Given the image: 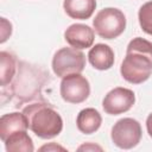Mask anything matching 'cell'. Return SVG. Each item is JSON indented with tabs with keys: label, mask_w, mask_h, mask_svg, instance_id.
<instances>
[{
	"label": "cell",
	"mask_w": 152,
	"mask_h": 152,
	"mask_svg": "<svg viewBox=\"0 0 152 152\" xmlns=\"http://www.w3.org/2000/svg\"><path fill=\"white\" fill-rule=\"evenodd\" d=\"M120 74L129 83L140 84L152 75V43L141 38H133L126 50Z\"/></svg>",
	"instance_id": "6da1fadb"
},
{
	"label": "cell",
	"mask_w": 152,
	"mask_h": 152,
	"mask_svg": "<svg viewBox=\"0 0 152 152\" xmlns=\"http://www.w3.org/2000/svg\"><path fill=\"white\" fill-rule=\"evenodd\" d=\"M28 128L40 139L57 137L63 129V120L58 112L46 102H36L23 109Z\"/></svg>",
	"instance_id": "7a4b0ae2"
},
{
	"label": "cell",
	"mask_w": 152,
	"mask_h": 152,
	"mask_svg": "<svg viewBox=\"0 0 152 152\" xmlns=\"http://www.w3.org/2000/svg\"><path fill=\"white\" fill-rule=\"evenodd\" d=\"M95 32L103 39L119 37L126 27V17L119 8L106 7L101 10L93 20Z\"/></svg>",
	"instance_id": "3957f363"
},
{
	"label": "cell",
	"mask_w": 152,
	"mask_h": 152,
	"mask_svg": "<svg viewBox=\"0 0 152 152\" xmlns=\"http://www.w3.org/2000/svg\"><path fill=\"white\" fill-rule=\"evenodd\" d=\"M84 66L86 56L76 48H62L52 58V70L56 76L62 78L70 74H81Z\"/></svg>",
	"instance_id": "277c9868"
},
{
	"label": "cell",
	"mask_w": 152,
	"mask_h": 152,
	"mask_svg": "<svg viewBox=\"0 0 152 152\" xmlns=\"http://www.w3.org/2000/svg\"><path fill=\"white\" fill-rule=\"evenodd\" d=\"M141 134V126L137 120L132 118H124L116 121L112 127L110 138L118 147L129 150L140 142Z\"/></svg>",
	"instance_id": "5b68a950"
},
{
	"label": "cell",
	"mask_w": 152,
	"mask_h": 152,
	"mask_svg": "<svg viewBox=\"0 0 152 152\" xmlns=\"http://www.w3.org/2000/svg\"><path fill=\"white\" fill-rule=\"evenodd\" d=\"M59 93L62 99L69 103H81L90 94L88 80L81 74H70L62 78Z\"/></svg>",
	"instance_id": "8992f818"
},
{
	"label": "cell",
	"mask_w": 152,
	"mask_h": 152,
	"mask_svg": "<svg viewBox=\"0 0 152 152\" xmlns=\"http://www.w3.org/2000/svg\"><path fill=\"white\" fill-rule=\"evenodd\" d=\"M135 102V95L131 89L118 87L112 89L102 101L103 110L109 115H119L129 110Z\"/></svg>",
	"instance_id": "52a82bcc"
},
{
	"label": "cell",
	"mask_w": 152,
	"mask_h": 152,
	"mask_svg": "<svg viewBox=\"0 0 152 152\" xmlns=\"http://www.w3.org/2000/svg\"><path fill=\"white\" fill-rule=\"evenodd\" d=\"M94 30L84 24H72L64 32L65 42L78 50L90 48L94 43Z\"/></svg>",
	"instance_id": "ba28073f"
},
{
	"label": "cell",
	"mask_w": 152,
	"mask_h": 152,
	"mask_svg": "<svg viewBox=\"0 0 152 152\" xmlns=\"http://www.w3.org/2000/svg\"><path fill=\"white\" fill-rule=\"evenodd\" d=\"M27 128L28 124L24 113L13 112L4 114L0 119V139L4 142L11 134L19 131H27Z\"/></svg>",
	"instance_id": "9c48e42d"
},
{
	"label": "cell",
	"mask_w": 152,
	"mask_h": 152,
	"mask_svg": "<svg viewBox=\"0 0 152 152\" xmlns=\"http://www.w3.org/2000/svg\"><path fill=\"white\" fill-rule=\"evenodd\" d=\"M88 59L93 68L97 70H108L114 64V51L107 44H95L88 52Z\"/></svg>",
	"instance_id": "30bf717a"
},
{
	"label": "cell",
	"mask_w": 152,
	"mask_h": 152,
	"mask_svg": "<svg viewBox=\"0 0 152 152\" xmlns=\"http://www.w3.org/2000/svg\"><path fill=\"white\" fill-rule=\"evenodd\" d=\"M63 7L70 18L84 20L93 15L96 8V0H64Z\"/></svg>",
	"instance_id": "8fae6325"
},
{
	"label": "cell",
	"mask_w": 152,
	"mask_h": 152,
	"mask_svg": "<svg viewBox=\"0 0 152 152\" xmlns=\"http://www.w3.org/2000/svg\"><path fill=\"white\" fill-rule=\"evenodd\" d=\"M102 124V116L95 108L82 109L76 118V125L80 132L91 134L96 132Z\"/></svg>",
	"instance_id": "7c38bea8"
},
{
	"label": "cell",
	"mask_w": 152,
	"mask_h": 152,
	"mask_svg": "<svg viewBox=\"0 0 152 152\" xmlns=\"http://www.w3.org/2000/svg\"><path fill=\"white\" fill-rule=\"evenodd\" d=\"M4 144L7 152H32L34 150L32 139L26 131H19L11 134Z\"/></svg>",
	"instance_id": "4fadbf2b"
},
{
	"label": "cell",
	"mask_w": 152,
	"mask_h": 152,
	"mask_svg": "<svg viewBox=\"0 0 152 152\" xmlns=\"http://www.w3.org/2000/svg\"><path fill=\"white\" fill-rule=\"evenodd\" d=\"M0 61H1V66H0V77H1V86L6 87L13 78L17 66H15V57L6 51L0 52Z\"/></svg>",
	"instance_id": "5bb4252c"
},
{
	"label": "cell",
	"mask_w": 152,
	"mask_h": 152,
	"mask_svg": "<svg viewBox=\"0 0 152 152\" xmlns=\"http://www.w3.org/2000/svg\"><path fill=\"white\" fill-rule=\"evenodd\" d=\"M138 18L141 30L145 33L152 36V1H148L140 7Z\"/></svg>",
	"instance_id": "9a60e30c"
},
{
	"label": "cell",
	"mask_w": 152,
	"mask_h": 152,
	"mask_svg": "<svg viewBox=\"0 0 152 152\" xmlns=\"http://www.w3.org/2000/svg\"><path fill=\"white\" fill-rule=\"evenodd\" d=\"M146 128H147V133L148 135L152 138V113L147 116L146 119Z\"/></svg>",
	"instance_id": "2e32d148"
},
{
	"label": "cell",
	"mask_w": 152,
	"mask_h": 152,
	"mask_svg": "<svg viewBox=\"0 0 152 152\" xmlns=\"http://www.w3.org/2000/svg\"><path fill=\"white\" fill-rule=\"evenodd\" d=\"M44 150H62V151H65L63 147H61V146H58V145H55V144H51L50 146H48V145H45V146H43V147H40V151H44Z\"/></svg>",
	"instance_id": "e0dca14e"
},
{
	"label": "cell",
	"mask_w": 152,
	"mask_h": 152,
	"mask_svg": "<svg viewBox=\"0 0 152 152\" xmlns=\"http://www.w3.org/2000/svg\"><path fill=\"white\" fill-rule=\"evenodd\" d=\"M83 148H86V150H87V148H99V150H101V147H99V146H88V147H87L86 145H84V146H81L78 150H83Z\"/></svg>",
	"instance_id": "ac0fdd59"
}]
</instances>
